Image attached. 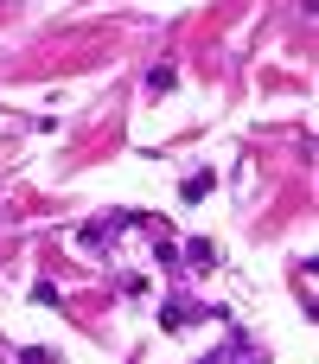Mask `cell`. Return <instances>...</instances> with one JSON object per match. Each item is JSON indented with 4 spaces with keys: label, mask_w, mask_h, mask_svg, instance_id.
Wrapping results in <instances>:
<instances>
[{
    "label": "cell",
    "mask_w": 319,
    "mask_h": 364,
    "mask_svg": "<svg viewBox=\"0 0 319 364\" xmlns=\"http://www.w3.org/2000/svg\"><path fill=\"white\" fill-rule=\"evenodd\" d=\"M192 320H205V314H198L192 301H166V314H160V326H166V333H179V326H192Z\"/></svg>",
    "instance_id": "1"
},
{
    "label": "cell",
    "mask_w": 319,
    "mask_h": 364,
    "mask_svg": "<svg viewBox=\"0 0 319 364\" xmlns=\"http://www.w3.org/2000/svg\"><path fill=\"white\" fill-rule=\"evenodd\" d=\"M147 90H173V64H153L147 70Z\"/></svg>",
    "instance_id": "2"
},
{
    "label": "cell",
    "mask_w": 319,
    "mask_h": 364,
    "mask_svg": "<svg viewBox=\"0 0 319 364\" xmlns=\"http://www.w3.org/2000/svg\"><path fill=\"white\" fill-rule=\"evenodd\" d=\"M185 256H192V269H211V243L198 237V243H185Z\"/></svg>",
    "instance_id": "3"
},
{
    "label": "cell",
    "mask_w": 319,
    "mask_h": 364,
    "mask_svg": "<svg viewBox=\"0 0 319 364\" xmlns=\"http://www.w3.org/2000/svg\"><path fill=\"white\" fill-rule=\"evenodd\" d=\"M19 364H51V352H45V346H32V352H19Z\"/></svg>",
    "instance_id": "4"
}]
</instances>
